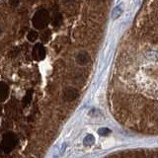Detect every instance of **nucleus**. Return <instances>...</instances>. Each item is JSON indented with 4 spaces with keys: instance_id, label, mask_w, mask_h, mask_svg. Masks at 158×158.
Listing matches in <instances>:
<instances>
[{
    "instance_id": "11",
    "label": "nucleus",
    "mask_w": 158,
    "mask_h": 158,
    "mask_svg": "<svg viewBox=\"0 0 158 158\" xmlns=\"http://www.w3.org/2000/svg\"><path fill=\"white\" fill-rule=\"evenodd\" d=\"M38 37H39V34L36 31H34V30H31V31H29L28 35H27V39H28L29 42H35L38 39Z\"/></svg>"
},
{
    "instance_id": "4",
    "label": "nucleus",
    "mask_w": 158,
    "mask_h": 158,
    "mask_svg": "<svg viewBox=\"0 0 158 158\" xmlns=\"http://www.w3.org/2000/svg\"><path fill=\"white\" fill-rule=\"evenodd\" d=\"M33 56L36 60H43L46 58V49L42 43H36L33 49Z\"/></svg>"
},
{
    "instance_id": "8",
    "label": "nucleus",
    "mask_w": 158,
    "mask_h": 158,
    "mask_svg": "<svg viewBox=\"0 0 158 158\" xmlns=\"http://www.w3.org/2000/svg\"><path fill=\"white\" fill-rule=\"evenodd\" d=\"M122 14H123V8H122V6H116V7L113 9V12H112L113 19H118Z\"/></svg>"
},
{
    "instance_id": "15",
    "label": "nucleus",
    "mask_w": 158,
    "mask_h": 158,
    "mask_svg": "<svg viewBox=\"0 0 158 158\" xmlns=\"http://www.w3.org/2000/svg\"><path fill=\"white\" fill-rule=\"evenodd\" d=\"M1 112H2V107L0 106V113H1Z\"/></svg>"
},
{
    "instance_id": "6",
    "label": "nucleus",
    "mask_w": 158,
    "mask_h": 158,
    "mask_svg": "<svg viewBox=\"0 0 158 158\" xmlns=\"http://www.w3.org/2000/svg\"><path fill=\"white\" fill-rule=\"evenodd\" d=\"M8 93L9 88L7 84H5L4 82H0V102H3L7 99Z\"/></svg>"
},
{
    "instance_id": "2",
    "label": "nucleus",
    "mask_w": 158,
    "mask_h": 158,
    "mask_svg": "<svg viewBox=\"0 0 158 158\" xmlns=\"http://www.w3.org/2000/svg\"><path fill=\"white\" fill-rule=\"evenodd\" d=\"M16 143H17L16 136L12 133H8L3 136L1 142V148L5 153H9L14 149Z\"/></svg>"
},
{
    "instance_id": "3",
    "label": "nucleus",
    "mask_w": 158,
    "mask_h": 158,
    "mask_svg": "<svg viewBox=\"0 0 158 158\" xmlns=\"http://www.w3.org/2000/svg\"><path fill=\"white\" fill-rule=\"evenodd\" d=\"M78 97H79L78 90L73 88V87H68V88H66L64 90V92H63V99H64L66 102L75 101Z\"/></svg>"
},
{
    "instance_id": "18",
    "label": "nucleus",
    "mask_w": 158,
    "mask_h": 158,
    "mask_svg": "<svg viewBox=\"0 0 158 158\" xmlns=\"http://www.w3.org/2000/svg\"><path fill=\"white\" fill-rule=\"evenodd\" d=\"M156 120H157V123H158V116H157V119Z\"/></svg>"
},
{
    "instance_id": "12",
    "label": "nucleus",
    "mask_w": 158,
    "mask_h": 158,
    "mask_svg": "<svg viewBox=\"0 0 158 158\" xmlns=\"http://www.w3.org/2000/svg\"><path fill=\"white\" fill-rule=\"evenodd\" d=\"M50 38V31L49 30H46L42 35H41V40L43 43H46Z\"/></svg>"
},
{
    "instance_id": "5",
    "label": "nucleus",
    "mask_w": 158,
    "mask_h": 158,
    "mask_svg": "<svg viewBox=\"0 0 158 158\" xmlns=\"http://www.w3.org/2000/svg\"><path fill=\"white\" fill-rule=\"evenodd\" d=\"M75 60H76V62L78 65L85 66L87 64H89L91 58H90V55L88 52H85V50H82V52H79L78 53H77Z\"/></svg>"
},
{
    "instance_id": "7",
    "label": "nucleus",
    "mask_w": 158,
    "mask_h": 158,
    "mask_svg": "<svg viewBox=\"0 0 158 158\" xmlns=\"http://www.w3.org/2000/svg\"><path fill=\"white\" fill-rule=\"evenodd\" d=\"M62 23V16L60 13H55L52 17V25L55 27H59Z\"/></svg>"
},
{
    "instance_id": "1",
    "label": "nucleus",
    "mask_w": 158,
    "mask_h": 158,
    "mask_svg": "<svg viewBox=\"0 0 158 158\" xmlns=\"http://www.w3.org/2000/svg\"><path fill=\"white\" fill-rule=\"evenodd\" d=\"M49 23V14L48 10L40 9L33 17V26L38 30H43L48 27Z\"/></svg>"
},
{
    "instance_id": "14",
    "label": "nucleus",
    "mask_w": 158,
    "mask_h": 158,
    "mask_svg": "<svg viewBox=\"0 0 158 158\" xmlns=\"http://www.w3.org/2000/svg\"><path fill=\"white\" fill-rule=\"evenodd\" d=\"M9 3L13 7H16V6L19 5V0H9Z\"/></svg>"
},
{
    "instance_id": "17",
    "label": "nucleus",
    "mask_w": 158,
    "mask_h": 158,
    "mask_svg": "<svg viewBox=\"0 0 158 158\" xmlns=\"http://www.w3.org/2000/svg\"><path fill=\"white\" fill-rule=\"evenodd\" d=\"M0 33H1V27H0Z\"/></svg>"
},
{
    "instance_id": "9",
    "label": "nucleus",
    "mask_w": 158,
    "mask_h": 158,
    "mask_svg": "<svg viewBox=\"0 0 158 158\" xmlns=\"http://www.w3.org/2000/svg\"><path fill=\"white\" fill-rule=\"evenodd\" d=\"M32 96H33V91L32 90H29V91L26 93L25 97L23 98V106L26 107L27 105H29L32 100Z\"/></svg>"
},
{
    "instance_id": "13",
    "label": "nucleus",
    "mask_w": 158,
    "mask_h": 158,
    "mask_svg": "<svg viewBox=\"0 0 158 158\" xmlns=\"http://www.w3.org/2000/svg\"><path fill=\"white\" fill-rule=\"evenodd\" d=\"M98 133L100 136H108V134L111 133V130L109 129H106V127H103V129H100Z\"/></svg>"
},
{
    "instance_id": "10",
    "label": "nucleus",
    "mask_w": 158,
    "mask_h": 158,
    "mask_svg": "<svg viewBox=\"0 0 158 158\" xmlns=\"http://www.w3.org/2000/svg\"><path fill=\"white\" fill-rule=\"evenodd\" d=\"M94 142H95V137H94L92 134L87 136L85 139H84V140H83L84 145H86V146H91V145H93V144H94Z\"/></svg>"
},
{
    "instance_id": "16",
    "label": "nucleus",
    "mask_w": 158,
    "mask_h": 158,
    "mask_svg": "<svg viewBox=\"0 0 158 158\" xmlns=\"http://www.w3.org/2000/svg\"><path fill=\"white\" fill-rule=\"evenodd\" d=\"M66 1H67V2H71L72 0H66Z\"/></svg>"
}]
</instances>
